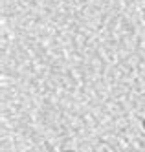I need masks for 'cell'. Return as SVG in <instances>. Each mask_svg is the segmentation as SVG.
Masks as SVG:
<instances>
[{
	"mask_svg": "<svg viewBox=\"0 0 145 152\" xmlns=\"http://www.w3.org/2000/svg\"><path fill=\"white\" fill-rule=\"evenodd\" d=\"M143 128H145V119H143Z\"/></svg>",
	"mask_w": 145,
	"mask_h": 152,
	"instance_id": "obj_2",
	"label": "cell"
},
{
	"mask_svg": "<svg viewBox=\"0 0 145 152\" xmlns=\"http://www.w3.org/2000/svg\"><path fill=\"white\" fill-rule=\"evenodd\" d=\"M63 152H72V150H63Z\"/></svg>",
	"mask_w": 145,
	"mask_h": 152,
	"instance_id": "obj_1",
	"label": "cell"
}]
</instances>
